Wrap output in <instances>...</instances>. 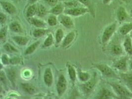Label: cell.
<instances>
[{
    "instance_id": "32",
    "label": "cell",
    "mask_w": 132,
    "mask_h": 99,
    "mask_svg": "<svg viewBox=\"0 0 132 99\" xmlns=\"http://www.w3.org/2000/svg\"><path fill=\"white\" fill-rule=\"evenodd\" d=\"M48 23L51 26H54L57 23V19L55 15H52L48 17Z\"/></svg>"
},
{
    "instance_id": "15",
    "label": "cell",
    "mask_w": 132,
    "mask_h": 99,
    "mask_svg": "<svg viewBox=\"0 0 132 99\" xmlns=\"http://www.w3.org/2000/svg\"><path fill=\"white\" fill-rule=\"evenodd\" d=\"M132 31V22L124 23L119 28V33L123 36H126Z\"/></svg>"
},
{
    "instance_id": "40",
    "label": "cell",
    "mask_w": 132,
    "mask_h": 99,
    "mask_svg": "<svg viewBox=\"0 0 132 99\" xmlns=\"http://www.w3.org/2000/svg\"><path fill=\"white\" fill-rule=\"evenodd\" d=\"M112 0H102V3L104 5H108Z\"/></svg>"
},
{
    "instance_id": "24",
    "label": "cell",
    "mask_w": 132,
    "mask_h": 99,
    "mask_svg": "<svg viewBox=\"0 0 132 99\" xmlns=\"http://www.w3.org/2000/svg\"><path fill=\"white\" fill-rule=\"evenodd\" d=\"M10 29L11 31L15 33H21L22 32V28L20 24L17 21H13L10 25Z\"/></svg>"
},
{
    "instance_id": "33",
    "label": "cell",
    "mask_w": 132,
    "mask_h": 99,
    "mask_svg": "<svg viewBox=\"0 0 132 99\" xmlns=\"http://www.w3.org/2000/svg\"><path fill=\"white\" fill-rule=\"evenodd\" d=\"M4 48L7 52L10 53H14L18 52V50L10 43L5 44L4 46Z\"/></svg>"
},
{
    "instance_id": "13",
    "label": "cell",
    "mask_w": 132,
    "mask_h": 99,
    "mask_svg": "<svg viewBox=\"0 0 132 99\" xmlns=\"http://www.w3.org/2000/svg\"><path fill=\"white\" fill-rule=\"evenodd\" d=\"M115 97L114 94L106 88H102L96 96L97 99H108Z\"/></svg>"
},
{
    "instance_id": "38",
    "label": "cell",
    "mask_w": 132,
    "mask_h": 99,
    "mask_svg": "<svg viewBox=\"0 0 132 99\" xmlns=\"http://www.w3.org/2000/svg\"><path fill=\"white\" fill-rule=\"evenodd\" d=\"M6 20V17L5 14L1 12L0 13V21L1 24H4L5 23Z\"/></svg>"
},
{
    "instance_id": "12",
    "label": "cell",
    "mask_w": 132,
    "mask_h": 99,
    "mask_svg": "<svg viewBox=\"0 0 132 99\" xmlns=\"http://www.w3.org/2000/svg\"><path fill=\"white\" fill-rule=\"evenodd\" d=\"M60 23L67 28H72L74 27V23L69 16L65 15H61L59 17Z\"/></svg>"
},
{
    "instance_id": "25",
    "label": "cell",
    "mask_w": 132,
    "mask_h": 99,
    "mask_svg": "<svg viewBox=\"0 0 132 99\" xmlns=\"http://www.w3.org/2000/svg\"><path fill=\"white\" fill-rule=\"evenodd\" d=\"M47 13V10L46 8L42 4L39 5L37 6V10L36 14L40 18L44 17Z\"/></svg>"
},
{
    "instance_id": "18",
    "label": "cell",
    "mask_w": 132,
    "mask_h": 99,
    "mask_svg": "<svg viewBox=\"0 0 132 99\" xmlns=\"http://www.w3.org/2000/svg\"><path fill=\"white\" fill-rule=\"evenodd\" d=\"M64 11L63 5H62L61 4H59L53 7V8L50 11V12L54 15H60Z\"/></svg>"
},
{
    "instance_id": "19",
    "label": "cell",
    "mask_w": 132,
    "mask_h": 99,
    "mask_svg": "<svg viewBox=\"0 0 132 99\" xmlns=\"http://www.w3.org/2000/svg\"><path fill=\"white\" fill-rule=\"evenodd\" d=\"M123 47L120 44H114L111 47L112 53L115 56H121L123 54Z\"/></svg>"
},
{
    "instance_id": "37",
    "label": "cell",
    "mask_w": 132,
    "mask_h": 99,
    "mask_svg": "<svg viewBox=\"0 0 132 99\" xmlns=\"http://www.w3.org/2000/svg\"><path fill=\"white\" fill-rule=\"evenodd\" d=\"M6 35V27H4L2 28L0 32V38L1 39H4Z\"/></svg>"
},
{
    "instance_id": "8",
    "label": "cell",
    "mask_w": 132,
    "mask_h": 99,
    "mask_svg": "<svg viewBox=\"0 0 132 99\" xmlns=\"http://www.w3.org/2000/svg\"><path fill=\"white\" fill-rule=\"evenodd\" d=\"M1 5L3 9L10 14H13L16 12V8L11 3L6 1H1Z\"/></svg>"
},
{
    "instance_id": "31",
    "label": "cell",
    "mask_w": 132,
    "mask_h": 99,
    "mask_svg": "<svg viewBox=\"0 0 132 99\" xmlns=\"http://www.w3.org/2000/svg\"><path fill=\"white\" fill-rule=\"evenodd\" d=\"M79 78L80 79V80L83 82H86L89 80L90 79V74L87 72H83L81 71H79L78 73Z\"/></svg>"
},
{
    "instance_id": "41",
    "label": "cell",
    "mask_w": 132,
    "mask_h": 99,
    "mask_svg": "<svg viewBox=\"0 0 132 99\" xmlns=\"http://www.w3.org/2000/svg\"><path fill=\"white\" fill-rule=\"evenodd\" d=\"M128 66H129V69L130 70H132V59L129 61V64H128Z\"/></svg>"
},
{
    "instance_id": "30",
    "label": "cell",
    "mask_w": 132,
    "mask_h": 99,
    "mask_svg": "<svg viewBox=\"0 0 132 99\" xmlns=\"http://www.w3.org/2000/svg\"><path fill=\"white\" fill-rule=\"evenodd\" d=\"M79 3H80L77 0H71L65 2L64 3V5L68 7V9L78 7Z\"/></svg>"
},
{
    "instance_id": "28",
    "label": "cell",
    "mask_w": 132,
    "mask_h": 99,
    "mask_svg": "<svg viewBox=\"0 0 132 99\" xmlns=\"http://www.w3.org/2000/svg\"><path fill=\"white\" fill-rule=\"evenodd\" d=\"M53 43H54V38L53 36V35L52 34H50L45 39L44 43L43 45V47L44 48L49 47L53 45Z\"/></svg>"
},
{
    "instance_id": "20",
    "label": "cell",
    "mask_w": 132,
    "mask_h": 99,
    "mask_svg": "<svg viewBox=\"0 0 132 99\" xmlns=\"http://www.w3.org/2000/svg\"><path fill=\"white\" fill-rule=\"evenodd\" d=\"M30 22L32 24L39 28H44L46 27L45 22L41 19L31 18L30 19Z\"/></svg>"
},
{
    "instance_id": "26",
    "label": "cell",
    "mask_w": 132,
    "mask_h": 99,
    "mask_svg": "<svg viewBox=\"0 0 132 99\" xmlns=\"http://www.w3.org/2000/svg\"><path fill=\"white\" fill-rule=\"evenodd\" d=\"M67 68L69 76L72 82H74L76 78V73L75 68L70 64H68Z\"/></svg>"
},
{
    "instance_id": "3",
    "label": "cell",
    "mask_w": 132,
    "mask_h": 99,
    "mask_svg": "<svg viewBox=\"0 0 132 99\" xmlns=\"http://www.w3.org/2000/svg\"><path fill=\"white\" fill-rule=\"evenodd\" d=\"M117 29V23L114 22L109 25L104 30L102 36V42L104 44L108 43L113 36Z\"/></svg>"
},
{
    "instance_id": "21",
    "label": "cell",
    "mask_w": 132,
    "mask_h": 99,
    "mask_svg": "<svg viewBox=\"0 0 132 99\" xmlns=\"http://www.w3.org/2000/svg\"><path fill=\"white\" fill-rule=\"evenodd\" d=\"M40 44V41H38L37 42H34V43L31 44L25 50L24 53L25 55H28L33 53L36 51V50L37 49V48L38 47Z\"/></svg>"
},
{
    "instance_id": "5",
    "label": "cell",
    "mask_w": 132,
    "mask_h": 99,
    "mask_svg": "<svg viewBox=\"0 0 132 99\" xmlns=\"http://www.w3.org/2000/svg\"><path fill=\"white\" fill-rule=\"evenodd\" d=\"M67 89V81L63 75H60L59 76L56 84V90L59 96H62L66 91Z\"/></svg>"
},
{
    "instance_id": "36",
    "label": "cell",
    "mask_w": 132,
    "mask_h": 99,
    "mask_svg": "<svg viewBox=\"0 0 132 99\" xmlns=\"http://www.w3.org/2000/svg\"><path fill=\"white\" fill-rule=\"evenodd\" d=\"M45 1L50 6H54L57 4L58 0H45Z\"/></svg>"
},
{
    "instance_id": "16",
    "label": "cell",
    "mask_w": 132,
    "mask_h": 99,
    "mask_svg": "<svg viewBox=\"0 0 132 99\" xmlns=\"http://www.w3.org/2000/svg\"><path fill=\"white\" fill-rule=\"evenodd\" d=\"M12 38V40L15 42V43L17 44L18 45L20 46L26 45L29 41V38H28L27 37L21 36H14Z\"/></svg>"
},
{
    "instance_id": "11",
    "label": "cell",
    "mask_w": 132,
    "mask_h": 99,
    "mask_svg": "<svg viewBox=\"0 0 132 99\" xmlns=\"http://www.w3.org/2000/svg\"><path fill=\"white\" fill-rule=\"evenodd\" d=\"M123 47L127 54L132 56V39L130 35H126L124 40Z\"/></svg>"
},
{
    "instance_id": "27",
    "label": "cell",
    "mask_w": 132,
    "mask_h": 99,
    "mask_svg": "<svg viewBox=\"0 0 132 99\" xmlns=\"http://www.w3.org/2000/svg\"><path fill=\"white\" fill-rule=\"evenodd\" d=\"M47 32V30L44 29V28H37L35 29L33 32V35L35 38H40L45 35L46 33Z\"/></svg>"
},
{
    "instance_id": "23",
    "label": "cell",
    "mask_w": 132,
    "mask_h": 99,
    "mask_svg": "<svg viewBox=\"0 0 132 99\" xmlns=\"http://www.w3.org/2000/svg\"><path fill=\"white\" fill-rule=\"evenodd\" d=\"M37 6L35 4H31L28 7L26 11V15L28 18H32L37 13Z\"/></svg>"
},
{
    "instance_id": "29",
    "label": "cell",
    "mask_w": 132,
    "mask_h": 99,
    "mask_svg": "<svg viewBox=\"0 0 132 99\" xmlns=\"http://www.w3.org/2000/svg\"><path fill=\"white\" fill-rule=\"evenodd\" d=\"M64 36V32L63 30L59 28L57 30L55 33V41L57 44L60 43L62 41Z\"/></svg>"
},
{
    "instance_id": "35",
    "label": "cell",
    "mask_w": 132,
    "mask_h": 99,
    "mask_svg": "<svg viewBox=\"0 0 132 99\" xmlns=\"http://www.w3.org/2000/svg\"><path fill=\"white\" fill-rule=\"evenodd\" d=\"M10 59L6 55H3L2 56V62L4 64H8L10 63Z\"/></svg>"
},
{
    "instance_id": "1",
    "label": "cell",
    "mask_w": 132,
    "mask_h": 99,
    "mask_svg": "<svg viewBox=\"0 0 132 99\" xmlns=\"http://www.w3.org/2000/svg\"><path fill=\"white\" fill-rule=\"evenodd\" d=\"M109 85L112 87L115 93L122 99H132V92L127 87L117 83L111 82Z\"/></svg>"
},
{
    "instance_id": "2",
    "label": "cell",
    "mask_w": 132,
    "mask_h": 99,
    "mask_svg": "<svg viewBox=\"0 0 132 99\" xmlns=\"http://www.w3.org/2000/svg\"><path fill=\"white\" fill-rule=\"evenodd\" d=\"M95 67L97 68L102 75L108 78H118V76L114 70L105 64H96Z\"/></svg>"
},
{
    "instance_id": "17",
    "label": "cell",
    "mask_w": 132,
    "mask_h": 99,
    "mask_svg": "<svg viewBox=\"0 0 132 99\" xmlns=\"http://www.w3.org/2000/svg\"><path fill=\"white\" fill-rule=\"evenodd\" d=\"M121 78L126 87L128 89L132 92V74H122L121 75Z\"/></svg>"
},
{
    "instance_id": "9",
    "label": "cell",
    "mask_w": 132,
    "mask_h": 99,
    "mask_svg": "<svg viewBox=\"0 0 132 99\" xmlns=\"http://www.w3.org/2000/svg\"><path fill=\"white\" fill-rule=\"evenodd\" d=\"M117 18L120 23L125 21L129 18L128 13L124 7L120 6L118 9L117 11Z\"/></svg>"
},
{
    "instance_id": "6",
    "label": "cell",
    "mask_w": 132,
    "mask_h": 99,
    "mask_svg": "<svg viewBox=\"0 0 132 99\" xmlns=\"http://www.w3.org/2000/svg\"><path fill=\"white\" fill-rule=\"evenodd\" d=\"M128 59L127 56H124L120 58L119 60L117 61L114 63V67L118 70L126 72L128 68Z\"/></svg>"
},
{
    "instance_id": "7",
    "label": "cell",
    "mask_w": 132,
    "mask_h": 99,
    "mask_svg": "<svg viewBox=\"0 0 132 99\" xmlns=\"http://www.w3.org/2000/svg\"><path fill=\"white\" fill-rule=\"evenodd\" d=\"M97 79L94 77L86 82L83 86V90L86 94H89L94 90L97 83Z\"/></svg>"
},
{
    "instance_id": "10",
    "label": "cell",
    "mask_w": 132,
    "mask_h": 99,
    "mask_svg": "<svg viewBox=\"0 0 132 99\" xmlns=\"http://www.w3.org/2000/svg\"><path fill=\"white\" fill-rule=\"evenodd\" d=\"M44 79L45 84L48 87H51L53 83V74L51 69L47 68L45 71Z\"/></svg>"
},
{
    "instance_id": "42",
    "label": "cell",
    "mask_w": 132,
    "mask_h": 99,
    "mask_svg": "<svg viewBox=\"0 0 132 99\" xmlns=\"http://www.w3.org/2000/svg\"><path fill=\"white\" fill-rule=\"evenodd\" d=\"M39 0H29V2L31 4H34Z\"/></svg>"
},
{
    "instance_id": "43",
    "label": "cell",
    "mask_w": 132,
    "mask_h": 99,
    "mask_svg": "<svg viewBox=\"0 0 132 99\" xmlns=\"http://www.w3.org/2000/svg\"><path fill=\"white\" fill-rule=\"evenodd\" d=\"M130 37H131L132 39V31L130 33Z\"/></svg>"
},
{
    "instance_id": "34",
    "label": "cell",
    "mask_w": 132,
    "mask_h": 99,
    "mask_svg": "<svg viewBox=\"0 0 132 99\" xmlns=\"http://www.w3.org/2000/svg\"><path fill=\"white\" fill-rule=\"evenodd\" d=\"M78 2L88 8L90 11H92V6L90 0H77Z\"/></svg>"
},
{
    "instance_id": "14",
    "label": "cell",
    "mask_w": 132,
    "mask_h": 99,
    "mask_svg": "<svg viewBox=\"0 0 132 99\" xmlns=\"http://www.w3.org/2000/svg\"><path fill=\"white\" fill-rule=\"evenodd\" d=\"M75 37H76L75 32L72 31V32H69L63 39V41L62 43V47L63 48H66L68 46H69L75 40Z\"/></svg>"
},
{
    "instance_id": "22",
    "label": "cell",
    "mask_w": 132,
    "mask_h": 99,
    "mask_svg": "<svg viewBox=\"0 0 132 99\" xmlns=\"http://www.w3.org/2000/svg\"><path fill=\"white\" fill-rule=\"evenodd\" d=\"M22 89L26 93L30 95H33L35 92V89L32 85L29 83H24L21 84Z\"/></svg>"
},
{
    "instance_id": "4",
    "label": "cell",
    "mask_w": 132,
    "mask_h": 99,
    "mask_svg": "<svg viewBox=\"0 0 132 99\" xmlns=\"http://www.w3.org/2000/svg\"><path fill=\"white\" fill-rule=\"evenodd\" d=\"M90 10L87 7H76L73 8L67 9L64 10V12L65 14L71 15L73 16H79L83 15L86 13L89 12Z\"/></svg>"
},
{
    "instance_id": "39",
    "label": "cell",
    "mask_w": 132,
    "mask_h": 99,
    "mask_svg": "<svg viewBox=\"0 0 132 99\" xmlns=\"http://www.w3.org/2000/svg\"><path fill=\"white\" fill-rule=\"evenodd\" d=\"M9 77L10 79H11V80L13 81L14 78H15V74L14 72L13 71H10L9 72Z\"/></svg>"
}]
</instances>
